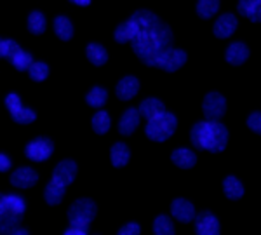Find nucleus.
<instances>
[{
	"mask_svg": "<svg viewBox=\"0 0 261 235\" xmlns=\"http://www.w3.org/2000/svg\"><path fill=\"white\" fill-rule=\"evenodd\" d=\"M134 24V37L130 40L133 51L148 66L159 68L167 53L172 49L171 28L151 11L140 9L129 18Z\"/></svg>",
	"mask_w": 261,
	"mask_h": 235,
	"instance_id": "f257e3e1",
	"label": "nucleus"
},
{
	"mask_svg": "<svg viewBox=\"0 0 261 235\" xmlns=\"http://www.w3.org/2000/svg\"><path fill=\"white\" fill-rule=\"evenodd\" d=\"M258 2H259V0H241V2H239V7H237L239 14L249 19L251 12L254 11V7L258 6Z\"/></svg>",
	"mask_w": 261,
	"mask_h": 235,
	"instance_id": "72a5a7b5",
	"label": "nucleus"
},
{
	"mask_svg": "<svg viewBox=\"0 0 261 235\" xmlns=\"http://www.w3.org/2000/svg\"><path fill=\"white\" fill-rule=\"evenodd\" d=\"M237 27H239L237 18H235L233 14H230V12H226V14H223L216 19L213 32L218 39H228V37H231L235 33Z\"/></svg>",
	"mask_w": 261,
	"mask_h": 235,
	"instance_id": "9d476101",
	"label": "nucleus"
},
{
	"mask_svg": "<svg viewBox=\"0 0 261 235\" xmlns=\"http://www.w3.org/2000/svg\"><path fill=\"white\" fill-rule=\"evenodd\" d=\"M192 145L197 150L220 153L228 145V129L220 120H204L195 122L190 131Z\"/></svg>",
	"mask_w": 261,
	"mask_h": 235,
	"instance_id": "f03ea898",
	"label": "nucleus"
},
{
	"mask_svg": "<svg viewBox=\"0 0 261 235\" xmlns=\"http://www.w3.org/2000/svg\"><path fill=\"white\" fill-rule=\"evenodd\" d=\"M54 152V143L49 140V138H35L33 141L27 145V148H24V155H27L30 161L33 162H44L47 161V159L53 155Z\"/></svg>",
	"mask_w": 261,
	"mask_h": 235,
	"instance_id": "6e6552de",
	"label": "nucleus"
},
{
	"mask_svg": "<svg viewBox=\"0 0 261 235\" xmlns=\"http://www.w3.org/2000/svg\"><path fill=\"white\" fill-rule=\"evenodd\" d=\"M21 51L19 44L14 40L9 39H0V58H7V60H12Z\"/></svg>",
	"mask_w": 261,
	"mask_h": 235,
	"instance_id": "473e14b6",
	"label": "nucleus"
},
{
	"mask_svg": "<svg viewBox=\"0 0 261 235\" xmlns=\"http://www.w3.org/2000/svg\"><path fill=\"white\" fill-rule=\"evenodd\" d=\"M195 233L199 235H218L220 233V221L209 211H202L195 215Z\"/></svg>",
	"mask_w": 261,
	"mask_h": 235,
	"instance_id": "1a4fd4ad",
	"label": "nucleus"
},
{
	"mask_svg": "<svg viewBox=\"0 0 261 235\" xmlns=\"http://www.w3.org/2000/svg\"><path fill=\"white\" fill-rule=\"evenodd\" d=\"M87 60H89L94 66H103L108 61V53L103 45L99 44H89L86 49Z\"/></svg>",
	"mask_w": 261,
	"mask_h": 235,
	"instance_id": "5701e85b",
	"label": "nucleus"
},
{
	"mask_svg": "<svg viewBox=\"0 0 261 235\" xmlns=\"http://www.w3.org/2000/svg\"><path fill=\"white\" fill-rule=\"evenodd\" d=\"M44 197H45V202L49 205H58L63 200V197H65V185L50 179L47 187H45Z\"/></svg>",
	"mask_w": 261,
	"mask_h": 235,
	"instance_id": "aec40b11",
	"label": "nucleus"
},
{
	"mask_svg": "<svg viewBox=\"0 0 261 235\" xmlns=\"http://www.w3.org/2000/svg\"><path fill=\"white\" fill-rule=\"evenodd\" d=\"M153 233L157 235H174V225L166 215H161L153 221Z\"/></svg>",
	"mask_w": 261,
	"mask_h": 235,
	"instance_id": "c85d7f7f",
	"label": "nucleus"
},
{
	"mask_svg": "<svg viewBox=\"0 0 261 235\" xmlns=\"http://www.w3.org/2000/svg\"><path fill=\"white\" fill-rule=\"evenodd\" d=\"M75 176H77V164L73 161H61L56 166V169H54L53 179L65 185V187H68L70 183H73Z\"/></svg>",
	"mask_w": 261,
	"mask_h": 235,
	"instance_id": "ddd939ff",
	"label": "nucleus"
},
{
	"mask_svg": "<svg viewBox=\"0 0 261 235\" xmlns=\"http://www.w3.org/2000/svg\"><path fill=\"white\" fill-rule=\"evenodd\" d=\"M218 11H220V0H199L197 4V14L202 19L213 18Z\"/></svg>",
	"mask_w": 261,
	"mask_h": 235,
	"instance_id": "393cba45",
	"label": "nucleus"
},
{
	"mask_svg": "<svg viewBox=\"0 0 261 235\" xmlns=\"http://www.w3.org/2000/svg\"><path fill=\"white\" fill-rule=\"evenodd\" d=\"M249 21H252V23H261V0L258 2V6L254 7V11L251 12Z\"/></svg>",
	"mask_w": 261,
	"mask_h": 235,
	"instance_id": "58836bf2",
	"label": "nucleus"
},
{
	"mask_svg": "<svg viewBox=\"0 0 261 235\" xmlns=\"http://www.w3.org/2000/svg\"><path fill=\"white\" fill-rule=\"evenodd\" d=\"M45 18L40 11H33L30 16H28V30H30L33 35H40V33L45 32Z\"/></svg>",
	"mask_w": 261,
	"mask_h": 235,
	"instance_id": "cd10ccee",
	"label": "nucleus"
},
{
	"mask_svg": "<svg viewBox=\"0 0 261 235\" xmlns=\"http://www.w3.org/2000/svg\"><path fill=\"white\" fill-rule=\"evenodd\" d=\"M107 99H108V92H107V89H103V87H92V89L87 92V96H86L87 105H91L92 108L105 107Z\"/></svg>",
	"mask_w": 261,
	"mask_h": 235,
	"instance_id": "a878e982",
	"label": "nucleus"
},
{
	"mask_svg": "<svg viewBox=\"0 0 261 235\" xmlns=\"http://www.w3.org/2000/svg\"><path fill=\"white\" fill-rule=\"evenodd\" d=\"M110 125H112V119L107 112L99 110L98 113H94V117H92V129H94V133L107 134Z\"/></svg>",
	"mask_w": 261,
	"mask_h": 235,
	"instance_id": "bb28decb",
	"label": "nucleus"
},
{
	"mask_svg": "<svg viewBox=\"0 0 261 235\" xmlns=\"http://www.w3.org/2000/svg\"><path fill=\"white\" fill-rule=\"evenodd\" d=\"M134 37V24L133 21H125V23H120L115 30V40L119 44H125V42H130Z\"/></svg>",
	"mask_w": 261,
	"mask_h": 235,
	"instance_id": "c756f323",
	"label": "nucleus"
},
{
	"mask_svg": "<svg viewBox=\"0 0 261 235\" xmlns=\"http://www.w3.org/2000/svg\"><path fill=\"white\" fill-rule=\"evenodd\" d=\"M141 226L138 223H127L119 230V235H140Z\"/></svg>",
	"mask_w": 261,
	"mask_h": 235,
	"instance_id": "c9c22d12",
	"label": "nucleus"
},
{
	"mask_svg": "<svg viewBox=\"0 0 261 235\" xmlns=\"http://www.w3.org/2000/svg\"><path fill=\"white\" fill-rule=\"evenodd\" d=\"M176 125H178L176 115H172L169 112H162L161 115L148 120V124H146V127H145V133L151 141L162 143V141H167L172 134H174Z\"/></svg>",
	"mask_w": 261,
	"mask_h": 235,
	"instance_id": "20e7f679",
	"label": "nucleus"
},
{
	"mask_svg": "<svg viewBox=\"0 0 261 235\" xmlns=\"http://www.w3.org/2000/svg\"><path fill=\"white\" fill-rule=\"evenodd\" d=\"M54 32H56V35L61 40L66 42L73 37V24H71V21L66 16H58L54 19Z\"/></svg>",
	"mask_w": 261,
	"mask_h": 235,
	"instance_id": "b1692460",
	"label": "nucleus"
},
{
	"mask_svg": "<svg viewBox=\"0 0 261 235\" xmlns=\"http://www.w3.org/2000/svg\"><path fill=\"white\" fill-rule=\"evenodd\" d=\"M140 117L141 113L138 108H127L120 117V122H119V133L122 136H130L136 127L140 125Z\"/></svg>",
	"mask_w": 261,
	"mask_h": 235,
	"instance_id": "2eb2a0df",
	"label": "nucleus"
},
{
	"mask_svg": "<svg viewBox=\"0 0 261 235\" xmlns=\"http://www.w3.org/2000/svg\"><path fill=\"white\" fill-rule=\"evenodd\" d=\"M6 107H7V110H9V113H11L12 120H14V122H18V124H32L33 120L37 119V113L33 110H30V108L24 107L16 92H9V94H7Z\"/></svg>",
	"mask_w": 261,
	"mask_h": 235,
	"instance_id": "423d86ee",
	"label": "nucleus"
},
{
	"mask_svg": "<svg viewBox=\"0 0 261 235\" xmlns=\"http://www.w3.org/2000/svg\"><path fill=\"white\" fill-rule=\"evenodd\" d=\"M9 181H11L12 187L30 188L39 181V174H37V171L32 169V167H18V169L11 174Z\"/></svg>",
	"mask_w": 261,
	"mask_h": 235,
	"instance_id": "9b49d317",
	"label": "nucleus"
},
{
	"mask_svg": "<svg viewBox=\"0 0 261 235\" xmlns=\"http://www.w3.org/2000/svg\"><path fill=\"white\" fill-rule=\"evenodd\" d=\"M11 233L12 235H28V233H30V230H28V228H21V226H16V228L12 230Z\"/></svg>",
	"mask_w": 261,
	"mask_h": 235,
	"instance_id": "ea45409f",
	"label": "nucleus"
},
{
	"mask_svg": "<svg viewBox=\"0 0 261 235\" xmlns=\"http://www.w3.org/2000/svg\"><path fill=\"white\" fill-rule=\"evenodd\" d=\"M66 235H87L89 233V226H81V225H70L65 230Z\"/></svg>",
	"mask_w": 261,
	"mask_h": 235,
	"instance_id": "e433bc0d",
	"label": "nucleus"
},
{
	"mask_svg": "<svg viewBox=\"0 0 261 235\" xmlns=\"http://www.w3.org/2000/svg\"><path fill=\"white\" fill-rule=\"evenodd\" d=\"M225 58L230 65L241 66L247 61V58H249V47H247L244 42H231L228 47H226Z\"/></svg>",
	"mask_w": 261,
	"mask_h": 235,
	"instance_id": "dca6fc26",
	"label": "nucleus"
},
{
	"mask_svg": "<svg viewBox=\"0 0 261 235\" xmlns=\"http://www.w3.org/2000/svg\"><path fill=\"white\" fill-rule=\"evenodd\" d=\"M138 110H140V113L145 117L146 120H150V119H153V117L161 115L162 112H166V107H164V103L161 101V99L148 98V99H145L140 107H138Z\"/></svg>",
	"mask_w": 261,
	"mask_h": 235,
	"instance_id": "6ab92c4d",
	"label": "nucleus"
},
{
	"mask_svg": "<svg viewBox=\"0 0 261 235\" xmlns=\"http://www.w3.org/2000/svg\"><path fill=\"white\" fill-rule=\"evenodd\" d=\"M110 159L112 164L115 167H124L127 166L129 159H130V150L125 143H115L110 150Z\"/></svg>",
	"mask_w": 261,
	"mask_h": 235,
	"instance_id": "412c9836",
	"label": "nucleus"
},
{
	"mask_svg": "<svg viewBox=\"0 0 261 235\" xmlns=\"http://www.w3.org/2000/svg\"><path fill=\"white\" fill-rule=\"evenodd\" d=\"M28 75L32 77V81L42 82V81H45V79H47L49 66L45 65V63H42V61H33L30 65V68H28Z\"/></svg>",
	"mask_w": 261,
	"mask_h": 235,
	"instance_id": "7c9ffc66",
	"label": "nucleus"
},
{
	"mask_svg": "<svg viewBox=\"0 0 261 235\" xmlns=\"http://www.w3.org/2000/svg\"><path fill=\"white\" fill-rule=\"evenodd\" d=\"M11 63L18 72H27V70L30 68V65L33 63V58H32L30 53H27V51L21 49V51L11 60Z\"/></svg>",
	"mask_w": 261,
	"mask_h": 235,
	"instance_id": "2f4dec72",
	"label": "nucleus"
},
{
	"mask_svg": "<svg viewBox=\"0 0 261 235\" xmlns=\"http://www.w3.org/2000/svg\"><path fill=\"white\" fill-rule=\"evenodd\" d=\"M247 127L256 134H261V112H252L247 117Z\"/></svg>",
	"mask_w": 261,
	"mask_h": 235,
	"instance_id": "f704fd0d",
	"label": "nucleus"
},
{
	"mask_svg": "<svg viewBox=\"0 0 261 235\" xmlns=\"http://www.w3.org/2000/svg\"><path fill=\"white\" fill-rule=\"evenodd\" d=\"M187 60H188L187 53L181 51V49H174V47H172L171 51L167 53L166 56H164V60H162V63H161V66H159V68L164 70V72H169V73L178 72L181 66L187 63Z\"/></svg>",
	"mask_w": 261,
	"mask_h": 235,
	"instance_id": "4468645a",
	"label": "nucleus"
},
{
	"mask_svg": "<svg viewBox=\"0 0 261 235\" xmlns=\"http://www.w3.org/2000/svg\"><path fill=\"white\" fill-rule=\"evenodd\" d=\"M138 91H140V81H138L136 77H133V75H129V77H124L122 81H119L117 84V98L122 99V101H129V99H133L134 96L138 94Z\"/></svg>",
	"mask_w": 261,
	"mask_h": 235,
	"instance_id": "f3484780",
	"label": "nucleus"
},
{
	"mask_svg": "<svg viewBox=\"0 0 261 235\" xmlns=\"http://www.w3.org/2000/svg\"><path fill=\"white\" fill-rule=\"evenodd\" d=\"M12 166V161L9 157H7L6 153H0V173H6V171H9Z\"/></svg>",
	"mask_w": 261,
	"mask_h": 235,
	"instance_id": "4c0bfd02",
	"label": "nucleus"
},
{
	"mask_svg": "<svg viewBox=\"0 0 261 235\" xmlns=\"http://www.w3.org/2000/svg\"><path fill=\"white\" fill-rule=\"evenodd\" d=\"M205 120H221V117L226 112V99L220 92H207L202 103Z\"/></svg>",
	"mask_w": 261,
	"mask_h": 235,
	"instance_id": "0eeeda50",
	"label": "nucleus"
},
{
	"mask_svg": "<svg viewBox=\"0 0 261 235\" xmlns=\"http://www.w3.org/2000/svg\"><path fill=\"white\" fill-rule=\"evenodd\" d=\"M171 213L181 223H190L195 218V207L187 199H174L171 204Z\"/></svg>",
	"mask_w": 261,
	"mask_h": 235,
	"instance_id": "f8f14e48",
	"label": "nucleus"
},
{
	"mask_svg": "<svg viewBox=\"0 0 261 235\" xmlns=\"http://www.w3.org/2000/svg\"><path fill=\"white\" fill-rule=\"evenodd\" d=\"M70 2L77 4V6H89V4H91V0H70Z\"/></svg>",
	"mask_w": 261,
	"mask_h": 235,
	"instance_id": "a19ab883",
	"label": "nucleus"
},
{
	"mask_svg": "<svg viewBox=\"0 0 261 235\" xmlns=\"http://www.w3.org/2000/svg\"><path fill=\"white\" fill-rule=\"evenodd\" d=\"M96 207L94 200L91 199H77L68 209V220L70 225H81V226H89L91 221L96 216Z\"/></svg>",
	"mask_w": 261,
	"mask_h": 235,
	"instance_id": "39448f33",
	"label": "nucleus"
},
{
	"mask_svg": "<svg viewBox=\"0 0 261 235\" xmlns=\"http://www.w3.org/2000/svg\"><path fill=\"white\" fill-rule=\"evenodd\" d=\"M0 199H2V194H0Z\"/></svg>",
	"mask_w": 261,
	"mask_h": 235,
	"instance_id": "79ce46f5",
	"label": "nucleus"
},
{
	"mask_svg": "<svg viewBox=\"0 0 261 235\" xmlns=\"http://www.w3.org/2000/svg\"><path fill=\"white\" fill-rule=\"evenodd\" d=\"M171 161L181 169H192L197 164V157L190 148H176L171 155Z\"/></svg>",
	"mask_w": 261,
	"mask_h": 235,
	"instance_id": "a211bd4d",
	"label": "nucleus"
},
{
	"mask_svg": "<svg viewBox=\"0 0 261 235\" xmlns=\"http://www.w3.org/2000/svg\"><path fill=\"white\" fill-rule=\"evenodd\" d=\"M27 202L21 195H2L0 199V233H11L19 226Z\"/></svg>",
	"mask_w": 261,
	"mask_h": 235,
	"instance_id": "7ed1b4c3",
	"label": "nucleus"
},
{
	"mask_svg": "<svg viewBox=\"0 0 261 235\" xmlns=\"http://www.w3.org/2000/svg\"><path fill=\"white\" fill-rule=\"evenodd\" d=\"M223 190H225V195L230 200H237L244 195V185L235 176H226L225 181H223Z\"/></svg>",
	"mask_w": 261,
	"mask_h": 235,
	"instance_id": "4be33fe9",
	"label": "nucleus"
}]
</instances>
